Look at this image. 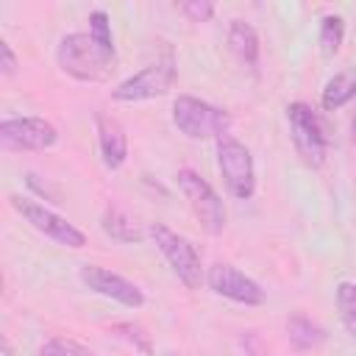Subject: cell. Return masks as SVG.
<instances>
[{
	"mask_svg": "<svg viewBox=\"0 0 356 356\" xmlns=\"http://www.w3.org/2000/svg\"><path fill=\"white\" fill-rule=\"evenodd\" d=\"M117 337H122L125 342H131L136 350H142L145 356H150L153 353V345H150V337L139 328V325H134V323H117L114 328H111Z\"/></svg>",
	"mask_w": 356,
	"mask_h": 356,
	"instance_id": "21",
	"label": "cell"
},
{
	"mask_svg": "<svg viewBox=\"0 0 356 356\" xmlns=\"http://www.w3.org/2000/svg\"><path fill=\"white\" fill-rule=\"evenodd\" d=\"M150 236H153L159 253L167 259V264L178 275V281L189 289H197L203 281V267H200V256H197L195 245L186 236L175 234L164 222H150Z\"/></svg>",
	"mask_w": 356,
	"mask_h": 356,
	"instance_id": "5",
	"label": "cell"
},
{
	"mask_svg": "<svg viewBox=\"0 0 356 356\" xmlns=\"http://www.w3.org/2000/svg\"><path fill=\"white\" fill-rule=\"evenodd\" d=\"M78 275H81V281H83L92 292H97V295H103V298H111V300H117V303L125 306V309H139V306L145 303V292H142L134 281H128L125 275L111 273V270H106V267H100V264H83V267L78 270Z\"/></svg>",
	"mask_w": 356,
	"mask_h": 356,
	"instance_id": "11",
	"label": "cell"
},
{
	"mask_svg": "<svg viewBox=\"0 0 356 356\" xmlns=\"http://www.w3.org/2000/svg\"><path fill=\"white\" fill-rule=\"evenodd\" d=\"M334 303L339 312V320L350 337H356V284L353 281H339L334 292Z\"/></svg>",
	"mask_w": 356,
	"mask_h": 356,
	"instance_id": "18",
	"label": "cell"
},
{
	"mask_svg": "<svg viewBox=\"0 0 356 356\" xmlns=\"http://www.w3.org/2000/svg\"><path fill=\"white\" fill-rule=\"evenodd\" d=\"M0 70L3 75H14L17 72V56L11 50V44L6 39H0Z\"/></svg>",
	"mask_w": 356,
	"mask_h": 356,
	"instance_id": "23",
	"label": "cell"
},
{
	"mask_svg": "<svg viewBox=\"0 0 356 356\" xmlns=\"http://www.w3.org/2000/svg\"><path fill=\"white\" fill-rule=\"evenodd\" d=\"M58 142V131L44 117H11L0 122V145L6 150H47Z\"/></svg>",
	"mask_w": 356,
	"mask_h": 356,
	"instance_id": "9",
	"label": "cell"
},
{
	"mask_svg": "<svg viewBox=\"0 0 356 356\" xmlns=\"http://www.w3.org/2000/svg\"><path fill=\"white\" fill-rule=\"evenodd\" d=\"M228 50L234 58L250 70L259 67V33L250 22L245 19H231L228 22Z\"/></svg>",
	"mask_w": 356,
	"mask_h": 356,
	"instance_id": "13",
	"label": "cell"
},
{
	"mask_svg": "<svg viewBox=\"0 0 356 356\" xmlns=\"http://www.w3.org/2000/svg\"><path fill=\"white\" fill-rule=\"evenodd\" d=\"M320 53L325 58H334L342 47V39H345V19L339 14H325L320 19Z\"/></svg>",
	"mask_w": 356,
	"mask_h": 356,
	"instance_id": "17",
	"label": "cell"
},
{
	"mask_svg": "<svg viewBox=\"0 0 356 356\" xmlns=\"http://www.w3.org/2000/svg\"><path fill=\"white\" fill-rule=\"evenodd\" d=\"M172 83H175V67H172V61H156V64H147L145 70L128 75L125 81H120L111 89V97L120 100V103L153 100V97L167 95L172 89Z\"/></svg>",
	"mask_w": 356,
	"mask_h": 356,
	"instance_id": "8",
	"label": "cell"
},
{
	"mask_svg": "<svg viewBox=\"0 0 356 356\" xmlns=\"http://www.w3.org/2000/svg\"><path fill=\"white\" fill-rule=\"evenodd\" d=\"M56 61H58L64 75H70L75 81H83V83L103 81L111 72V64H114V58L106 56L95 44V39L89 33H81V31L61 36L58 50H56Z\"/></svg>",
	"mask_w": 356,
	"mask_h": 356,
	"instance_id": "1",
	"label": "cell"
},
{
	"mask_svg": "<svg viewBox=\"0 0 356 356\" xmlns=\"http://www.w3.org/2000/svg\"><path fill=\"white\" fill-rule=\"evenodd\" d=\"M217 167H220V175L234 197H239V200L253 197L256 170H253V156L242 142H236L231 136L217 139Z\"/></svg>",
	"mask_w": 356,
	"mask_h": 356,
	"instance_id": "6",
	"label": "cell"
},
{
	"mask_svg": "<svg viewBox=\"0 0 356 356\" xmlns=\"http://www.w3.org/2000/svg\"><path fill=\"white\" fill-rule=\"evenodd\" d=\"M172 125L189 139H222L231 128V114L192 95L172 100Z\"/></svg>",
	"mask_w": 356,
	"mask_h": 356,
	"instance_id": "2",
	"label": "cell"
},
{
	"mask_svg": "<svg viewBox=\"0 0 356 356\" xmlns=\"http://www.w3.org/2000/svg\"><path fill=\"white\" fill-rule=\"evenodd\" d=\"M178 11L189 22H209L214 17V3H209V0H184V3H178Z\"/></svg>",
	"mask_w": 356,
	"mask_h": 356,
	"instance_id": "22",
	"label": "cell"
},
{
	"mask_svg": "<svg viewBox=\"0 0 356 356\" xmlns=\"http://www.w3.org/2000/svg\"><path fill=\"white\" fill-rule=\"evenodd\" d=\"M175 181H178V189L184 192L192 214L203 225V231L211 234V236L222 234L225 231V206H222V197L214 192V186L203 175H197L195 170H189V167L178 170Z\"/></svg>",
	"mask_w": 356,
	"mask_h": 356,
	"instance_id": "4",
	"label": "cell"
},
{
	"mask_svg": "<svg viewBox=\"0 0 356 356\" xmlns=\"http://www.w3.org/2000/svg\"><path fill=\"white\" fill-rule=\"evenodd\" d=\"M350 131H353V145H356V117H353V122H350Z\"/></svg>",
	"mask_w": 356,
	"mask_h": 356,
	"instance_id": "24",
	"label": "cell"
},
{
	"mask_svg": "<svg viewBox=\"0 0 356 356\" xmlns=\"http://www.w3.org/2000/svg\"><path fill=\"white\" fill-rule=\"evenodd\" d=\"M286 337H289V342H292L295 350H314L317 345L325 342L323 325H317L314 320H309V317H303V314L289 317V323H286Z\"/></svg>",
	"mask_w": 356,
	"mask_h": 356,
	"instance_id": "15",
	"label": "cell"
},
{
	"mask_svg": "<svg viewBox=\"0 0 356 356\" xmlns=\"http://www.w3.org/2000/svg\"><path fill=\"white\" fill-rule=\"evenodd\" d=\"M8 203L17 209V214L25 217V222H31L47 239H53L58 245H67V248H83L86 245V234L81 228H75L67 217L56 214L53 209L42 206L31 197H22V195H8Z\"/></svg>",
	"mask_w": 356,
	"mask_h": 356,
	"instance_id": "7",
	"label": "cell"
},
{
	"mask_svg": "<svg viewBox=\"0 0 356 356\" xmlns=\"http://www.w3.org/2000/svg\"><path fill=\"white\" fill-rule=\"evenodd\" d=\"M39 356H95V353L89 348H83L81 342H75V339L56 337V339H50V342L42 345Z\"/></svg>",
	"mask_w": 356,
	"mask_h": 356,
	"instance_id": "20",
	"label": "cell"
},
{
	"mask_svg": "<svg viewBox=\"0 0 356 356\" xmlns=\"http://www.w3.org/2000/svg\"><path fill=\"white\" fill-rule=\"evenodd\" d=\"M95 122H97V142H100L103 164L108 170H120L125 164V159H128V139H125L122 125L114 117L103 114V111H97Z\"/></svg>",
	"mask_w": 356,
	"mask_h": 356,
	"instance_id": "12",
	"label": "cell"
},
{
	"mask_svg": "<svg viewBox=\"0 0 356 356\" xmlns=\"http://www.w3.org/2000/svg\"><path fill=\"white\" fill-rule=\"evenodd\" d=\"M353 97H356V67H353L350 72L334 75V78L325 83L320 103H323L325 111H337V108H342L345 103H350Z\"/></svg>",
	"mask_w": 356,
	"mask_h": 356,
	"instance_id": "16",
	"label": "cell"
},
{
	"mask_svg": "<svg viewBox=\"0 0 356 356\" xmlns=\"http://www.w3.org/2000/svg\"><path fill=\"white\" fill-rule=\"evenodd\" d=\"M100 225H103V231L111 236V239H117V242H142V228L136 225V220L131 217V214H125L122 209H117V206H108L106 211H103V220H100Z\"/></svg>",
	"mask_w": 356,
	"mask_h": 356,
	"instance_id": "14",
	"label": "cell"
},
{
	"mask_svg": "<svg viewBox=\"0 0 356 356\" xmlns=\"http://www.w3.org/2000/svg\"><path fill=\"white\" fill-rule=\"evenodd\" d=\"M286 122H289V136H292V145H295V153L300 156V161L309 170L323 167L325 153H328V139H325L317 111L306 103H289Z\"/></svg>",
	"mask_w": 356,
	"mask_h": 356,
	"instance_id": "3",
	"label": "cell"
},
{
	"mask_svg": "<svg viewBox=\"0 0 356 356\" xmlns=\"http://www.w3.org/2000/svg\"><path fill=\"white\" fill-rule=\"evenodd\" d=\"M89 36L95 39V44L114 58V39H111V22L106 11H92L89 14Z\"/></svg>",
	"mask_w": 356,
	"mask_h": 356,
	"instance_id": "19",
	"label": "cell"
},
{
	"mask_svg": "<svg viewBox=\"0 0 356 356\" xmlns=\"http://www.w3.org/2000/svg\"><path fill=\"white\" fill-rule=\"evenodd\" d=\"M206 284L211 286L214 295L228 298V300L242 303V306H261L267 300L264 289L250 275H245L242 270H236L231 264H214V267H209Z\"/></svg>",
	"mask_w": 356,
	"mask_h": 356,
	"instance_id": "10",
	"label": "cell"
}]
</instances>
